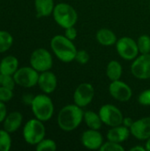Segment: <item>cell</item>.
Masks as SVG:
<instances>
[{"label": "cell", "mask_w": 150, "mask_h": 151, "mask_svg": "<svg viewBox=\"0 0 150 151\" xmlns=\"http://www.w3.org/2000/svg\"><path fill=\"white\" fill-rule=\"evenodd\" d=\"M84 111L77 104H68L63 107L57 116L58 127L65 132L75 130L84 119Z\"/></svg>", "instance_id": "obj_1"}, {"label": "cell", "mask_w": 150, "mask_h": 151, "mask_svg": "<svg viewBox=\"0 0 150 151\" xmlns=\"http://www.w3.org/2000/svg\"><path fill=\"white\" fill-rule=\"evenodd\" d=\"M50 47L56 57L64 63H70L75 60L77 49L72 41L65 35H55L50 41Z\"/></svg>", "instance_id": "obj_2"}, {"label": "cell", "mask_w": 150, "mask_h": 151, "mask_svg": "<svg viewBox=\"0 0 150 151\" xmlns=\"http://www.w3.org/2000/svg\"><path fill=\"white\" fill-rule=\"evenodd\" d=\"M52 14L56 23L65 29L73 27L78 20L77 12L66 3H59L55 5Z\"/></svg>", "instance_id": "obj_3"}, {"label": "cell", "mask_w": 150, "mask_h": 151, "mask_svg": "<svg viewBox=\"0 0 150 151\" xmlns=\"http://www.w3.org/2000/svg\"><path fill=\"white\" fill-rule=\"evenodd\" d=\"M30 106L34 117L42 122L50 120L53 116L54 104L47 94L35 96Z\"/></svg>", "instance_id": "obj_4"}, {"label": "cell", "mask_w": 150, "mask_h": 151, "mask_svg": "<svg viewBox=\"0 0 150 151\" xmlns=\"http://www.w3.org/2000/svg\"><path fill=\"white\" fill-rule=\"evenodd\" d=\"M46 129L42 123L38 119H29L23 127L22 135L25 142L29 145H37L44 139Z\"/></svg>", "instance_id": "obj_5"}, {"label": "cell", "mask_w": 150, "mask_h": 151, "mask_svg": "<svg viewBox=\"0 0 150 151\" xmlns=\"http://www.w3.org/2000/svg\"><path fill=\"white\" fill-rule=\"evenodd\" d=\"M29 62L30 65L38 73L49 71L53 65V59L50 52L43 48L34 50L30 56Z\"/></svg>", "instance_id": "obj_6"}, {"label": "cell", "mask_w": 150, "mask_h": 151, "mask_svg": "<svg viewBox=\"0 0 150 151\" xmlns=\"http://www.w3.org/2000/svg\"><path fill=\"white\" fill-rule=\"evenodd\" d=\"M16 85L22 88H32L37 85L39 79V73L30 66H24L19 68L13 74Z\"/></svg>", "instance_id": "obj_7"}, {"label": "cell", "mask_w": 150, "mask_h": 151, "mask_svg": "<svg viewBox=\"0 0 150 151\" xmlns=\"http://www.w3.org/2000/svg\"><path fill=\"white\" fill-rule=\"evenodd\" d=\"M99 116L103 123L109 127H113L123 124V113L118 107L112 104L103 105L99 110Z\"/></svg>", "instance_id": "obj_8"}, {"label": "cell", "mask_w": 150, "mask_h": 151, "mask_svg": "<svg viewBox=\"0 0 150 151\" xmlns=\"http://www.w3.org/2000/svg\"><path fill=\"white\" fill-rule=\"evenodd\" d=\"M116 49L118 55L126 60H133L137 58L139 51L137 42L131 37L124 36L117 41Z\"/></svg>", "instance_id": "obj_9"}, {"label": "cell", "mask_w": 150, "mask_h": 151, "mask_svg": "<svg viewBox=\"0 0 150 151\" xmlns=\"http://www.w3.org/2000/svg\"><path fill=\"white\" fill-rule=\"evenodd\" d=\"M133 75L140 80L150 78V53L141 54L133 63L131 66Z\"/></svg>", "instance_id": "obj_10"}, {"label": "cell", "mask_w": 150, "mask_h": 151, "mask_svg": "<svg viewBox=\"0 0 150 151\" xmlns=\"http://www.w3.org/2000/svg\"><path fill=\"white\" fill-rule=\"evenodd\" d=\"M95 96V90L90 83H81L80 84L73 94L74 104L78 106L83 108L88 106L93 100Z\"/></svg>", "instance_id": "obj_11"}, {"label": "cell", "mask_w": 150, "mask_h": 151, "mask_svg": "<svg viewBox=\"0 0 150 151\" xmlns=\"http://www.w3.org/2000/svg\"><path fill=\"white\" fill-rule=\"evenodd\" d=\"M109 91L113 98L120 102H126L130 100L133 96L131 88L119 80L111 81L109 87Z\"/></svg>", "instance_id": "obj_12"}, {"label": "cell", "mask_w": 150, "mask_h": 151, "mask_svg": "<svg viewBox=\"0 0 150 151\" xmlns=\"http://www.w3.org/2000/svg\"><path fill=\"white\" fill-rule=\"evenodd\" d=\"M81 143L85 148L88 150H100L103 143V138L98 130L89 129L83 132L81 135Z\"/></svg>", "instance_id": "obj_13"}, {"label": "cell", "mask_w": 150, "mask_h": 151, "mask_svg": "<svg viewBox=\"0 0 150 151\" xmlns=\"http://www.w3.org/2000/svg\"><path fill=\"white\" fill-rule=\"evenodd\" d=\"M131 134L140 141L150 138V117L140 119L133 122L130 128Z\"/></svg>", "instance_id": "obj_14"}, {"label": "cell", "mask_w": 150, "mask_h": 151, "mask_svg": "<svg viewBox=\"0 0 150 151\" xmlns=\"http://www.w3.org/2000/svg\"><path fill=\"white\" fill-rule=\"evenodd\" d=\"M37 85L44 94H51L56 90L57 86V76L50 70L42 72L39 74Z\"/></svg>", "instance_id": "obj_15"}, {"label": "cell", "mask_w": 150, "mask_h": 151, "mask_svg": "<svg viewBox=\"0 0 150 151\" xmlns=\"http://www.w3.org/2000/svg\"><path fill=\"white\" fill-rule=\"evenodd\" d=\"M23 121V116L19 111H12L7 114L3 122V127L10 134L15 133L21 126Z\"/></svg>", "instance_id": "obj_16"}, {"label": "cell", "mask_w": 150, "mask_h": 151, "mask_svg": "<svg viewBox=\"0 0 150 151\" xmlns=\"http://www.w3.org/2000/svg\"><path fill=\"white\" fill-rule=\"evenodd\" d=\"M130 133H131L130 129L125 127L124 125L113 127L107 133V139L108 141H111V142L122 143L128 139Z\"/></svg>", "instance_id": "obj_17"}, {"label": "cell", "mask_w": 150, "mask_h": 151, "mask_svg": "<svg viewBox=\"0 0 150 151\" xmlns=\"http://www.w3.org/2000/svg\"><path fill=\"white\" fill-rule=\"evenodd\" d=\"M19 69V60L16 57L9 55L0 61V73L4 74L13 75Z\"/></svg>", "instance_id": "obj_18"}, {"label": "cell", "mask_w": 150, "mask_h": 151, "mask_svg": "<svg viewBox=\"0 0 150 151\" xmlns=\"http://www.w3.org/2000/svg\"><path fill=\"white\" fill-rule=\"evenodd\" d=\"M53 0H34V8L37 18H43L50 16L54 10Z\"/></svg>", "instance_id": "obj_19"}, {"label": "cell", "mask_w": 150, "mask_h": 151, "mask_svg": "<svg viewBox=\"0 0 150 151\" xmlns=\"http://www.w3.org/2000/svg\"><path fill=\"white\" fill-rule=\"evenodd\" d=\"M96 40L103 46H112L117 42V36L111 29L101 28L96 33Z\"/></svg>", "instance_id": "obj_20"}, {"label": "cell", "mask_w": 150, "mask_h": 151, "mask_svg": "<svg viewBox=\"0 0 150 151\" xmlns=\"http://www.w3.org/2000/svg\"><path fill=\"white\" fill-rule=\"evenodd\" d=\"M83 119L89 129L99 130L102 127V125L103 124L99 116V113L96 114L95 112L91 111H88L84 112Z\"/></svg>", "instance_id": "obj_21"}, {"label": "cell", "mask_w": 150, "mask_h": 151, "mask_svg": "<svg viewBox=\"0 0 150 151\" xmlns=\"http://www.w3.org/2000/svg\"><path fill=\"white\" fill-rule=\"evenodd\" d=\"M106 75L111 81H118L122 75V65L116 60L111 61L106 68Z\"/></svg>", "instance_id": "obj_22"}, {"label": "cell", "mask_w": 150, "mask_h": 151, "mask_svg": "<svg viewBox=\"0 0 150 151\" xmlns=\"http://www.w3.org/2000/svg\"><path fill=\"white\" fill-rule=\"evenodd\" d=\"M13 44V37L8 32L0 30V53H4L11 49Z\"/></svg>", "instance_id": "obj_23"}, {"label": "cell", "mask_w": 150, "mask_h": 151, "mask_svg": "<svg viewBox=\"0 0 150 151\" xmlns=\"http://www.w3.org/2000/svg\"><path fill=\"white\" fill-rule=\"evenodd\" d=\"M11 146L10 133L4 129H0V151H9Z\"/></svg>", "instance_id": "obj_24"}, {"label": "cell", "mask_w": 150, "mask_h": 151, "mask_svg": "<svg viewBox=\"0 0 150 151\" xmlns=\"http://www.w3.org/2000/svg\"><path fill=\"white\" fill-rule=\"evenodd\" d=\"M139 51L141 54L150 53V37L147 35H141L137 41Z\"/></svg>", "instance_id": "obj_25"}, {"label": "cell", "mask_w": 150, "mask_h": 151, "mask_svg": "<svg viewBox=\"0 0 150 151\" xmlns=\"http://www.w3.org/2000/svg\"><path fill=\"white\" fill-rule=\"evenodd\" d=\"M35 146L37 151H55L57 150V144L51 139H43Z\"/></svg>", "instance_id": "obj_26"}, {"label": "cell", "mask_w": 150, "mask_h": 151, "mask_svg": "<svg viewBox=\"0 0 150 151\" xmlns=\"http://www.w3.org/2000/svg\"><path fill=\"white\" fill-rule=\"evenodd\" d=\"M15 81L13 78V75H9V74H4L0 73V86L5 87L11 89H14L15 88Z\"/></svg>", "instance_id": "obj_27"}, {"label": "cell", "mask_w": 150, "mask_h": 151, "mask_svg": "<svg viewBox=\"0 0 150 151\" xmlns=\"http://www.w3.org/2000/svg\"><path fill=\"white\" fill-rule=\"evenodd\" d=\"M101 151H125V148L121 146L120 143L108 141L107 142L103 143L100 148Z\"/></svg>", "instance_id": "obj_28"}, {"label": "cell", "mask_w": 150, "mask_h": 151, "mask_svg": "<svg viewBox=\"0 0 150 151\" xmlns=\"http://www.w3.org/2000/svg\"><path fill=\"white\" fill-rule=\"evenodd\" d=\"M13 97V90L5 87L0 86V101L7 103Z\"/></svg>", "instance_id": "obj_29"}, {"label": "cell", "mask_w": 150, "mask_h": 151, "mask_svg": "<svg viewBox=\"0 0 150 151\" xmlns=\"http://www.w3.org/2000/svg\"><path fill=\"white\" fill-rule=\"evenodd\" d=\"M75 60L78 63H80V65H85L89 61V55L84 50H78L76 53V56H75Z\"/></svg>", "instance_id": "obj_30"}, {"label": "cell", "mask_w": 150, "mask_h": 151, "mask_svg": "<svg viewBox=\"0 0 150 151\" xmlns=\"http://www.w3.org/2000/svg\"><path fill=\"white\" fill-rule=\"evenodd\" d=\"M138 101L140 104L144 106H149L150 105V89L144 90L141 92L138 97Z\"/></svg>", "instance_id": "obj_31"}, {"label": "cell", "mask_w": 150, "mask_h": 151, "mask_svg": "<svg viewBox=\"0 0 150 151\" xmlns=\"http://www.w3.org/2000/svg\"><path fill=\"white\" fill-rule=\"evenodd\" d=\"M77 35H78V33H77L76 28L74 27V26H73V27H70L65 28V35L68 39H70V40L73 41V40H75V39H76Z\"/></svg>", "instance_id": "obj_32"}, {"label": "cell", "mask_w": 150, "mask_h": 151, "mask_svg": "<svg viewBox=\"0 0 150 151\" xmlns=\"http://www.w3.org/2000/svg\"><path fill=\"white\" fill-rule=\"evenodd\" d=\"M7 116V110H6V106L4 104V102L0 101V123H3L4 119Z\"/></svg>", "instance_id": "obj_33"}, {"label": "cell", "mask_w": 150, "mask_h": 151, "mask_svg": "<svg viewBox=\"0 0 150 151\" xmlns=\"http://www.w3.org/2000/svg\"><path fill=\"white\" fill-rule=\"evenodd\" d=\"M34 96L32 94H24L22 96V102L24 104H27V105H31L33 100H34Z\"/></svg>", "instance_id": "obj_34"}, {"label": "cell", "mask_w": 150, "mask_h": 151, "mask_svg": "<svg viewBox=\"0 0 150 151\" xmlns=\"http://www.w3.org/2000/svg\"><path fill=\"white\" fill-rule=\"evenodd\" d=\"M133 122H134V121H133L131 118H124V119H123V124H122V125H124L125 127H128V128L130 129L131 127L133 126Z\"/></svg>", "instance_id": "obj_35"}, {"label": "cell", "mask_w": 150, "mask_h": 151, "mask_svg": "<svg viewBox=\"0 0 150 151\" xmlns=\"http://www.w3.org/2000/svg\"><path fill=\"white\" fill-rule=\"evenodd\" d=\"M146 148H143L142 146H134L130 149V151H146Z\"/></svg>", "instance_id": "obj_36"}, {"label": "cell", "mask_w": 150, "mask_h": 151, "mask_svg": "<svg viewBox=\"0 0 150 151\" xmlns=\"http://www.w3.org/2000/svg\"><path fill=\"white\" fill-rule=\"evenodd\" d=\"M146 150L148 151H150V138H149L147 140V142H146Z\"/></svg>", "instance_id": "obj_37"}]
</instances>
